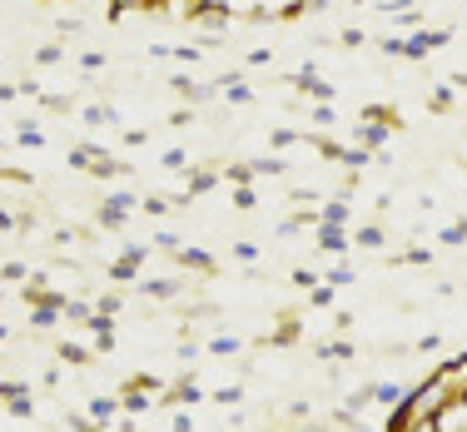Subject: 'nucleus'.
Masks as SVG:
<instances>
[{"instance_id":"1","label":"nucleus","mask_w":467,"mask_h":432,"mask_svg":"<svg viewBox=\"0 0 467 432\" xmlns=\"http://www.w3.org/2000/svg\"><path fill=\"white\" fill-rule=\"evenodd\" d=\"M457 393L453 387H442L437 378H428V383H418V387H408V398H402V413L408 418H437L442 407H448Z\"/></svg>"},{"instance_id":"2","label":"nucleus","mask_w":467,"mask_h":432,"mask_svg":"<svg viewBox=\"0 0 467 432\" xmlns=\"http://www.w3.org/2000/svg\"><path fill=\"white\" fill-rule=\"evenodd\" d=\"M433 378H437L442 387H453V393H467V353H457V358H442V363L433 368Z\"/></svg>"},{"instance_id":"3","label":"nucleus","mask_w":467,"mask_h":432,"mask_svg":"<svg viewBox=\"0 0 467 432\" xmlns=\"http://www.w3.org/2000/svg\"><path fill=\"white\" fill-rule=\"evenodd\" d=\"M437 432H467V393H457V398L437 413Z\"/></svg>"},{"instance_id":"4","label":"nucleus","mask_w":467,"mask_h":432,"mask_svg":"<svg viewBox=\"0 0 467 432\" xmlns=\"http://www.w3.org/2000/svg\"><path fill=\"white\" fill-rule=\"evenodd\" d=\"M139 263H144V243H130L124 259L110 263V278H115V283H135V269H139Z\"/></svg>"},{"instance_id":"5","label":"nucleus","mask_w":467,"mask_h":432,"mask_svg":"<svg viewBox=\"0 0 467 432\" xmlns=\"http://www.w3.org/2000/svg\"><path fill=\"white\" fill-rule=\"evenodd\" d=\"M0 398H5V407H10L15 418H30L35 413V403H30V393L20 383H0Z\"/></svg>"},{"instance_id":"6","label":"nucleus","mask_w":467,"mask_h":432,"mask_svg":"<svg viewBox=\"0 0 467 432\" xmlns=\"http://www.w3.org/2000/svg\"><path fill=\"white\" fill-rule=\"evenodd\" d=\"M174 263H184V269H194V274H214V259L199 254V249H174Z\"/></svg>"},{"instance_id":"7","label":"nucleus","mask_w":467,"mask_h":432,"mask_svg":"<svg viewBox=\"0 0 467 432\" xmlns=\"http://www.w3.org/2000/svg\"><path fill=\"white\" fill-rule=\"evenodd\" d=\"M318 243H323L328 254H343V249H348V234H343V224H323V229H318Z\"/></svg>"},{"instance_id":"8","label":"nucleus","mask_w":467,"mask_h":432,"mask_svg":"<svg viewBox=\"0 0 467 432\" xmlns=\"http://www.w3.org/2000/svg\"><path fill=\"white\" fill-rule=\"evenodd\" d=\"M60 318H65V323H90V318H95V308H90V303H80V298H65V303H60Z\"/></svg>"},{"instance_id":"9","label":"nucleus","mask_w":467,"mask_h":432,"mask_svg":"<svg viewBox=\"0 0 467 432\" xmlns=\"http://www.w3.org/2000/svg\"><path fill=\"white\" fill-rule=\"evenodd\" d=\"M199 398H204V393H199V383H194V378H179L174 387H169V398H164V403H199Z\"/></svg>"},{"instance_id":"10","label":"nucleus","mask_w":467,"mask_h":432,"mask_svg":"<svg viewBox=\"0 0 467 432\" xmlns=\"http://www.w3.org/2000/svg\"><path fill=\"white\" fill-rule=\"evenodd\" d=\"M388 130H393V125H378V119H373V125H363V130H358L363 149H383V144H388Z\"/></svg>"},{"instance_id":"11","label":"nucleus","mask_w":467,"mask_h":432,"mask_svg":"<svg viewBox=\"0 0 467 432\" xmlns=\"http://www.w3.org/2000/svg\"><path fill=\"white\" fill-rule=\"evenodd\" d=\"M115 413H119V403H115V398H95V403H90V418H95V422H110Z\"/></svg>"},{"instance_id":"12","label":"nucleus","mask_w":467,"mask_h":432,"mask_svg":"<svg viewBox=\"0 0 467 432\" xmlns=\"http://www.w3.org/2000/svg\"><path fill=\"white\" fill-rule=\"evenodd\" d=\"M398 398H408V387H398V383H378L373 387V403H398Z\"/></svg>"},{"instance_id":"13","label":"nucleus","mask_w":467,"mask_h":432,"mask_svg":"<svg viewBox=\"0 0 467 432\" xmlns=\"http://www.w3.org/2000/svg\"><path fill=\"white\" fill-rule=\"evenodd\" d=\"M323 224H348V199H333V204H323Z\"/></svg>"},{"instance_id":"14","label":"nucleus","mask_w":467,"mask_h":432,"mask_svg":"<svg viewBox=\"0 0 467 432\" xmlns=\"http://www.w3.org/2000/svg\"><path fill=\"white\" fill-rule=\"evenodd\" d=\"M144 293H155V298H174V293H179V283H174V278H155V283H144Z\"/></svg>"},{"instance_id":"15","label":"nucleus","mask_w":467,"mask_h":432,"mask_svg":"<svg viewBox=\"0 0 467 432\" xmlns=\"http://www.w3.org/2000/svg\"><path fill=\"white\" fill-rule=\"evenodd\" d=\"M60 358H65L70 368H84V363H90V353H84L80 343H65V348H60Z\"/></svg>"},{"instance_id":"16","label":"nucleus","mask_w":467,"mask_h":432,"mask_svg":"<svg viewBox=\"0 0 467 432\" xmlns=\"http://www.w3.org/2000/svg\"><path fill=\"white\" fill-rule=\"evenodd\" d=\"M323 358H333V363H348V358H353V343H348V338H343V343H328V348H323Z\"/></svg>"},{"instance_id":"17","label":"nucleus","mask_w":467,"mask_h":432,"mask_svg":"<svg viewBox=\"0 0 467 432\" xmlns=\"http://www.w3.org/2000/svg\"><path fill=\"white\" fill-rule=\"evenodd\" d=\"M239 348H244L239 338H214V343H209V353H219V358H224V353H239Z\"/></svg>"},{"instance_id":"18","label":"nucleus","mask_w":467,"mask_h":432,"mask_svg":"<svg viewBox=\"0 0 467 432\" xmlns=\"http://www.w3.org/2000/svg\"><path fill=\"white\" fill-rule=\"evenodd\" d=\"M343 283H353V269H348V263H338V269L328 274V288H343Z\"/></svg>"},{"instance_id":"19","label":"nucleus","mask_w":467,"mask_h":432,"mask_svg":"<svg viewBox=\"0 0 467 432\" xmlns=\"http://www.w3.org/2000/svg\"><path fill=\"white\" fill-rule=\"evenodd\" d=\"M100 313L115 318V313H119V293H104V298H100Z\"/></svg>"},{"instance_id":"20","label":"nucleus","mask_w":467,"mask_h":432,"mask_svg":"<svg viewBox=\"0 0 467 432\" xmlns=\"http://www.w3.org/2000/svg\"><path fill=\"white\" fill-rule=\"evenodd\" d=\"M358 243H363V249H378V243H383V229H363V234H358Z\"/></svg>"},{"instance_id":"21","label":"nucleus","mask_w":467,"mask_h":432,"mask_svg":"<svg viewBox=\"0 0 467 432\" xmlns=\"http://www.w3.org/2000/svg\"><path fill=\"white\" fill-rule=\"evenodd\" d=\"M35 60H40V65H55V60H60V45H40Z\"/></svg>"},{"instance_id":"22","label":"nucleus","mask_w":467,"mask_h":432,"mask_svg":"<svg viewBox=\"0 0 467 432\" xmlns=\"http://www.w3.org/2000/svg\"><path fill=\"white\" fill-rule=\"evenodd\" d=\"M164 164H169V169H184L189 159H184V149H169V154H164Z\"/></svg>"},{"instance_id":"23","label":"nucleus","mask_w":467,"mask_h":432,"mask_svg":"<svg viewBox=\"0 0 467 432\" xmlns=\"http://www.w3.org/2000/svg\"><path fill=\"white\" fill-rule=\"evenodd\" d=\"M174 432H194V422H189V413H179V418H174Z\"/></svg>"},{"instance_id":"24","label":"nucleus","mask_w":467,"mask_h":432,"mask_svg":"<svg viewBox=\"0 0 467 432\" xmlns=\"http://www.w3.org/2000/svg\"><path fill=\"white\" fill-rule=\"evenodd\" d=\"M15 224H20L15 214H5V209H0V229H15Z\"/></svg>"},{"instance_id":"25","label":"nucleus","mask_w":467,"mask_h":432,"mask_svg":"<svg viewBox=\"0 0 467 432\" xmlns=\"http://www.w3.org/2000/svg\"><path fill=\"white\" fill-rule=\"evenodd\" d=\"M0 343H5V328H0Z\"/></svg>"}]
</instances>
